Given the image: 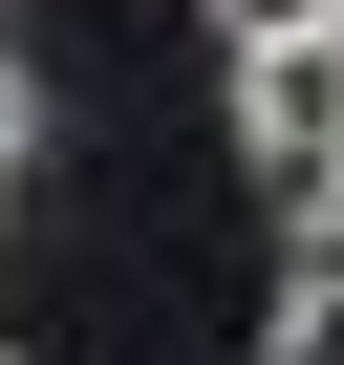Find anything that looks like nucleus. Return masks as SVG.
<instances>
[{
    "mask_svg": "<svg viewBox=\"0 0 344 365\" xmlns=\"http://www.w3.org/2000/svg\"><path fill=\"white\" fill-rule=\"evenodd\" d=\"M258 365H344V194H323V258L280 279V322H258Z\"/></svg>",
    "mask_w": 344,
    "mask_h": 365,
    "instance_id": "nucleus-2",
    "label": "nucleus"
},
{
    "mask_svg": "<svg viewBox=\"0 0 344 365\" xmlns=\"http://www.w3.org/2000/svg\"><path fill=\"white\" fill-rule=\"evenodd\" d=\"M280 22H344V0H216V43H280Z\"/></svg>",
    "mask_w": 344,
    "mask_h": 365,
    "instance_id": "nucleus-3",
    "label": "nucleus"
},
{
    "mask_svg": "<svg viewBox=\"0 0 344 365\" xmlns=\"http://www.w3.org/2000/svg\"><path fill=\"white\" fill-rule=\"evenodd\" d=\"M237 172H258L280 215H323V194H344V22L237 43Z\"/></svg>",
    "mask_w": 344,
    "mask_h": 365,
    "instance_id": "nucleus-1",
    "label": "nucleus"
},
{
    "mask_svg": "<svg viewBox=\"0 0 344 365\" xmlns=\"http://www.w3.org/2000/svg\"><path fill=\"white\" fill-rule=\"evenodd\" d=\"M22 150H44V86H22V65H0V172H22Z\"/></svg>",
    "mask_w": 344,
    "mask_h": 365,
    "instance_id": "nucleus-4",
    "label": "nucleus"
},
{
    "mask_svg": "<svg viewBox=\"0 0 344 365\" xmlns=\"http://www.w3.org/2000/svg\"><path fill=\"white\" fill-rule=\"evenodd\" d=\"M0 365H22V344H0Z\"/></svg>",
    "mask_w": 344,
    "mask_h": 365,
    "instance_id": "nucleus-5",
    "label": "nucleus"
}]
</instances>
